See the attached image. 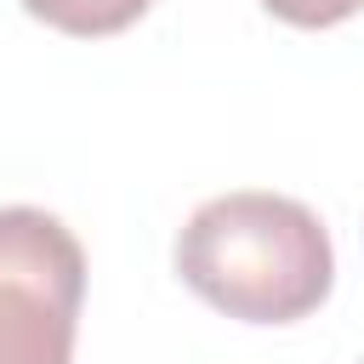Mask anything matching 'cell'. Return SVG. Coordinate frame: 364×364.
<instances>
[{
	"label": "cell",
	"mask_w": 364,
	"mask_h": 364,
	"mask_svg": "<svg viewBox=\"0 0 364 364\" xmlns=\"http://www.w3.org/2000/svg\"><path fill=\"white\" fill-rule=\"evenodd\" d=\"M85 301L80 239L34 210H0V364H74V330Z\"/></svg>",
	"instance_id": "cell-2"
},
{
	"label": "cell",
	"mask_w": 364,
	"mask_h": 364,
	"mask_svg": "<svg viewBox=\"0 0 364 364\" xmlns=\"http://www.w3.org/2000/svg\"><path fill=\"white\" fill-rule=\"evenodd\" d=\"M40 23H51V28H63V34H119V28H131L142 11H148V0H23Z\"/></svg>",
	"instance_id": "cell-3"
},
{
	"label": "cell",
	"mask_w": 364,
	"mask_h": 364,
	"mask_svg": "<svg viewBox=\"0 0 364 364\" xmlns=\"http://www.w3.org/2000/svg\"><path fill=\"white\" fill-rule=\"evenodd\" d=\"M262 6L284 23H296V28H330L353 11H364V0H262Z\"/></svg>",
	"instance_id": "cell-4"
},
{
	"label": "cell",
	"mask_w": 364,
	"mask_h": 364,
	"mask_svg": "<svg viewBox=\"0 0 364 364\" xmlns=\"http://www.w3.org/2000/svg\"><path fill=\"white\" fill-rule=\"evenodd\" d=\"M176 273L228 318L290 324L330 296L336 250L301 199L239 188L188 216L176 239Z\"/></svg>",
	"instance_id": "cell-1"
}]
</instances>
